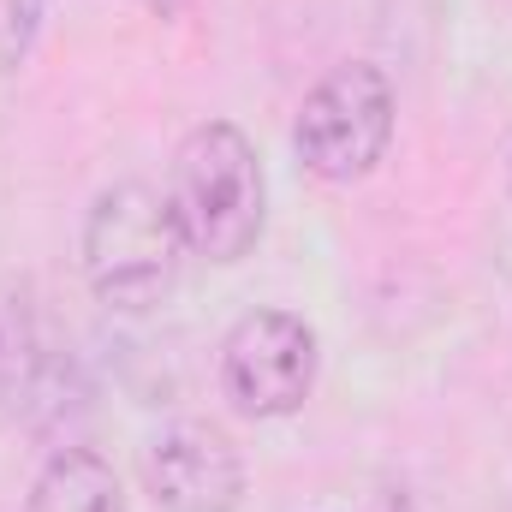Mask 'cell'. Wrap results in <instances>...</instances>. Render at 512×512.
<instances>
[{
  "mask_svg": "<svg viewBox=\"0 0 512 512\" xmlns=\"http://www.w3.org/2000/svg\"><path fill=\"white\" fill-rule=\"evenodd\" d=\"M167 203L191 256H209V262L251 256L268 221V179H262L256 143L227 120L197 126L173 155Z\"/></svg>",
  "mask_w": 512,
  "mask_h": 512,
  "instance_id": "6da1fadb",
  "label": "cell"
},
{
  "mask_svg": "<svg viewBox=\"0 0 512 512\" xmlns=\"http://www.w3.org/2000/svg\"><path fill=\"white\" fill-rule=\"evenodd\" d=\"M185 256L191 251H185L167 191H155L143 179L108 185L84 215V280L108 310L161 304L173 292Z\"/></svg>",
  "mask_w": 512,
  "mask_h": 512,
  "instance_id": "7a4b0ae2",
  "label": "cell"
},
{
  "mask_svg": "<svg viewBox=\"0 0 512 512\" xmlns=\"http://www.w3.org/2000/svg\"><path fill=\"white\" fill-rule=\"evenodd\" d=\"M387 143H393V84L370 60L334 66L304 96L298 126H292V149H298L304 173H316L328 185H352V179L376 173Z\"/></svg>",
  "mask_w": 512,
  "mask_h": 512,
  "instance_id": "3957f363",
  "label": "cell"
},
{
  "mask_svg": "<svg viewBox=\"0 0 512 512\" xmlns=\"http://www.w3.org/2000/svg\"><path fill=\"white\" fill-rule=\"evenodd\" d=\"M221 387L245 417H292L316 387L310 322L286 310H251L221 346Z\"/></svg>",
  "mask_w": 512,
  "mask_h": 512,
  "instance_id": "277c9868",
  "label": "cell"
},
{
  "mask_svg": "<svg viewBox=\"0 0 512 512\" xmlns=\"http://www.w3.org/2000/svg\"><path fill=\"white\" fill-rule=\"evenodd\" d=\"M143 489L161 512H239L245 459L215 423H167L143 447Z\"/></svg>",
  "mask_w": 512,
  "mask_h": 512,
  "instance_id": "5b68a950",
  "label": "cell"
},
{
  "mask_svg": "<svg viewBox=\"0 0 512 512\" xmlns=\"http://www.w3.org/2000/svg\"><path fill=\"white\" fill-rule=\"evenodd\" d=\"M60 382V358L42 340L36 304L24 286H0V429L36 417Z\"/></svg>",
  "mask_w": 512,
  "mask_h": 512,
  "instance_id": "8992f818",
  "label": "cell"
},
{
  "mask_svg": "<svg viewBox=\"0 0 512 512\" xmlns=\"http://www.w3.org/2000/svg\"><path fill=\"white\" fill-rule=\"evenodd\" d=\"M24 512H126V489H120V477H114V465L102 453L60 447L36 471Z\"/></svg>",
  "mask_w": 512,
  "mask_h": 512,
  "instance_id": "52a82bcc",
  "label": "cell"
},
{
  "mask_svg": "<svg viewBox=\"0 0 512 512\" xmlns=\"http://www.w3.org/2000/svg\"><path fill=\"white\" fill-rule=\"evenodd\" d=\"M36 30H42V0H0V78L30 60Z\"/></svg>",
  "mask_w": 512,
  "mask_h": 512,
  "instance_id": "ba28073f",
  "label": "cell"
}]
</instances>
